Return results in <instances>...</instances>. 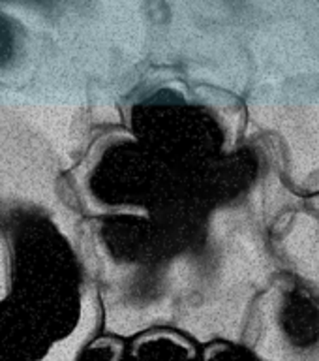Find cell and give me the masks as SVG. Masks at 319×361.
I'll return each instance as SVG.
<instances>
[{
  "label": "cell",
  "mask_w": 319,
  "mask_h": 361,
  "mask_svg": "<svg viewBox=\"0 0 319 361\" xmlns=\"http://www.w3.org/2000/svg\"><path fill=\"white\" fill-rule=\"evenodd\" d=\"M132 361H199L197 344L182 331L171 327H154L130 343Z\"/></svg>",
  "instance_id": "obj_1"
},
{
  "label": "cell",
  "mask_w": 319,
  "mask_h": 361,
  "mask_svg": "<svg viewBox=\"0 0 319 361\" xmlns=\"http://www.w3.org/2000/svg\"><path fill=\"white\" fill-rule=\"evenodd\" d=\"M126 343L115 335H101L90 341L75 361H123L126 355Z\"/></svg>",
  "instance_id": "obj_2"
},
{
  "label": "cell",
  "mask_w": 319,
  "mask_h": 361,
  "mask_svg": "<svg viewBox=\"0 0 319 361\" xmlns=\"http://www.w3.org/2000/svg\"><path fill=\"white\" fill-rule=\"evenodd\" d=\"M199 361H259L258 355L241 344L227 343V341H214L208 343L201 352Z\"/></svg>",
  "instance_id": "obj_3"
}]
</instances>
